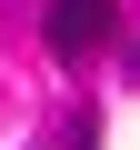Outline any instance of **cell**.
I'll use <instances>...</instances> for the list:
<instances>
[{
    "mask_svg": "<svg viewBox=\"0 0 140 150\" xmlns=\"http://www.w3.org/2000/svg\"><path fill=\"white\" fill-rule=\"evenodd\" d=\"M130 80H140V40H130Z\"/></svg>",
    "mask_w": 140,
    "mask_h": 150,
    "instance_id": "cell-2",
    "label": "cell"
},
{
    "mask_svg": "<svg viewBox=\"0 0 140 150\" xmlns=\"http://www.w3.org/2000/svg\"><path fill=\"white\" fill-rule=\"evenodd\" d=\"M110 30H120V0H40V40H50L60 60L110 50Z\"/></svg>",
    "mask_w": 140,
    "mask_h": 150,
    "instance_id": "cell-1",
    "label": "cell"
}]
</instances>
